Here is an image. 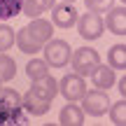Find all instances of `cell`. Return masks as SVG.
Here are the masks:
<instances>
[{"label": "cell", "instance_id": "cell-1", "mask_svg": "<svg viewBox=\"0 0 126 126\" xmlns=\"http://www.w3.org/2000/svg\"><path fill=\"white\" fill-rule=\"evenodd\" d=\"M21 96L14 89H2L0 91V126H9V124H19L21 122Z\"/></svg>", "mask_w": 126, "mask_h": 126}, {"label": "cell", "instance_id": "cell-2", "mask_svg": "<svg viewBox=\"0 0 126 126\" xmlns=\"http://www.w3.org/2000/svg\"><path fill=\"white\" fill-rule=\"evenodd\" d=\"M72 61V68H75L77 75H91V72L96 70V68L100 65V56L96 49H91V47H79V49H75V54L70 56Z\"/></svg>", "mask_w": 126, "mask_h": 126}, {"label": "cell", "instance_id": "cell-3", "mask_svg": "<svg viewBox=\"0 0 126 126\" xmlns=\"http://www.w3.org/2000/svg\"><path fill=\"white\" fill-rule=\"evenodd\" d=\"M72 49L65 40H49L45 45V63L47 65H54V68H63L70 63Z\"/></svg>", "mask_w": 126, "mask_h": 126}, {"label": "cell", "instance_id": "cell-4", "mask_svg": "<svg viewBox=\"0 0 126 126\" xmlns=\"http://www.w3.org/2000/svg\"><path fill=\"white\" fill-rule=\"evenodd\" d=\"M108 108H110V98H108V94H103V89L84 91V96H82V110H84V114L100 117V114L108 112Z\"/></svg>", "mask_w": 126, "mask_h": 126}, {"label": "cell", "instance_id": "cell-5", "mask_svg": "<svg viewBox=\"0 0 126 126\" xmlns=\"http://www.w3.org/2000/svg\"><path fill=\"white\" fill-rule=\"evenodd\" d=\"M59 91H61V96L68 100V103H77V100H82V96H84V91H86L84 77L77 75V72L65 75L61 79V84H59Z\"/></svg>", "mask_w": 126, "mask_h": 126}, {"label": "cell", "instance_id": "cell-6", "mask_svg": "<svg viewBox=\"0 0 126 126\" xmlns=\"http://www.w3.org/2000/svg\"><path fill=\"white\" fill-rule=\"evenodd\" d=\"M105 31V23L98 14L86 12L84 16H77V33H79L84 40H98Z\"/></svg>", "mask_w": 126, "mask_h": 126}, {"label": "cell", "instance_id": "cell-7", "mask_svg": "<svg viewBox=\"0 0 126 126\" xmlns=\"http://www.w3.org/2000/svg\"><path fill=\"white\" fill-rule=\"evenodd\" d=\"M77 9L72 2H59L51 7V23L56 28H72L77 23Z\"/></svg>", "mask_w": 126, "mask_h": 126}, {"label": "cell", "instance_id": "cell-8", "mask_svg": "<svg viewBox=\"0 0 126 126\" xmlns=\"http://www.w3.org/2000/svg\"><path fill=\"white\" fill-rule=\"evenodd\" d=\"M103 23H105V28H108L110 33L124 37V35H126V9H124V5L108 9V16H105Z\"/></svg>", "mask_w": 126, "mask_h": 126}, {"label": "cell", "instance_id": "cell-9", "mask_svg": "<svg viewBox=\"0 0 126 126\" xmlns=\"http://www.w3.org/2000/svg\"><path fill=\"white\" fill-rule=\"evenodd\" d=\"M31 91H33V94H37L42 100H49V103H51V100L56 98V94H59V84H56V79L47 72L45 77H40V79L33 82Z\"/></svg>", "mask_w": 126, "mask_h": 126}, {"label": "cell", "instance_id": "cell-10", "mask_svg": "<svg viewBox=\"0 0 126 126\" xmlns=\"http://www.w3.org/2000/svg\"><path fill=\"white\" fill-rule=\"evenodd\" d=\"M21 105H23V112H28V114H33V117H40V114H45V112H49V100H42L37 94H33L31 89L26 91V94L21 96Z\"/></svg>", "mask_w": 126, "mask_h": 126}, {"label": "cell", "instance_id": "cell-11", "mask_svg": "<svg viewBox=\"0 0 126 126\" xmlns=\"http://www.w3.org/2000/svg\"><path fill=\"white\" fill-rule=\"evenodd\" d=\"M26 28L31 31V35L35 37V40L40 42L42 47H45L47 42L54 37V23H51V21H47V19H40V16H37V19H33V21L28 23Z\"/></svg>", "mask_w": 126, "mask_h": 126}, {"label": "cell", "instance_id": "cell-12", "mask_svg": "<svg viewBox=\"0 0 126 126\" xmlns=\"http://www.w3.org/2000/svg\"><path fill=\"white\" fill-rule=\"evenodd\" d=\"M91 79H94V86L96 89H112L114 82H117V75L110 65H98L94 72H91Z\"/></svg>", "mask_w": 126, "mask_h": 126}, {"label": "cell", "instance_id": "cell-13", "mask_svg": "<svg viewBox=\"0 0 126 126\" xmlns=\"http://www.w3.org/2000/svg\"><path fill=\"white\" fill-rule=\"evenodd\" d=\"M59 122L63 126H82L84 124V110L77 108V103H68L65 108H61Z\"/></svg>", "mask_w": 126, "mask_h": 126}, {"label": "cell", "instance_id": "cell-14", "mask_svg": "<svg viewBox=\"0 0 126 126\" xmlns=\"http://www.w3.org/2000/svg\"><path fill=\"white\" fill-rule=\"evenodd\" d=\"M56 5V0H23L21 5V12L31 19H37L40 14H45L47 9H51Z\"/></svg>", "mask_w": 126, "mask_h": 126}, {"label": "cell", "instance_id": "cell-15", "mask_svg": "<svg viewBox=\"0 0 126 126\" xmlns=\"http://www.w3.org/2000/svg\"><path fill=\"white\" fill-rule=\"evenodd\" d=\"M16 45H19V49H21L23 54H37V51L42 49V45H40V42H37L35 37L31 35V31H28L26 26H23V28H19Z\"/></svg>", "mask_w": 126, "mask_h": 126}, {"label": "cell", "instance_id": "cell-16", "mask_svg": "<svg viewBox=\"0 0 126 126\" xmlns=\"http://www.w3.org/2000/svg\"><path fill=\"white\" fill-rule=\"evenodd\" d=\"M108 63L112 70H124L126 68V47L124 45H114L108 51Z\"/></svg>", "mask_w": 126, "mask_h": 126}, {"label": "cell", "instance_id": "cell-17", "mask_svg": "<svg viewBox=\"0 0 126 126\" xmlns=\"http://www.w3.org/2000/svg\"><path fill=\"white\" fill-rule=\"evenodd\" d=\"M16 77V63L12 56H5V51H0V79L9 82Z\"/></svg>", "mask_w": 126, "mask_h": 126}, {"label": "cell", "instance_id": "cell-18", "mask_svg": "<svg viewBox=\"0 0 126 126\" xmlns=\"http://www.w3.org/2000/svg\"><path fill=\"white\" fill-rule=\"evenodd\" d=\"M47 68H49V65H47L42 59H33V61L26 63V75L31 77V82H35V79H40V77H45L47 72H49Z\"/></svg>", "mask_w": 126, "mask_h": 126}, {"label": "cell", "instance_id": "cell-19", "mask_svg": "<svg viewBox=\"0 0 126 126\" xmlns=\"http://www.w3.org/2000/svg\"><path fill=\"white\" fill-rule=\"evenodd\" d=\"M16 45V33L12 31V26L0 23V51H7Z\"/></svg>", "mask_w": 126, "mask_h": 126}, {"label": "cell", "instance_id": "cell-20", "mask_svg": "<svg viewBox=\"0 0 126 126\" xmlns=\"http://www.w3.org/2000/svg\"><path fill=\"white\" fill-rule=\"evenodd\" d=\"M23 0H0V19H14L21 12Z\"/></svg>", "mask_w": 126, "mask_h": 126}, {"label": "cell", "instance_id": "cell-21", "mask_svg": "<svg viewBox=\"0 0 126 126\" xmlns=\"http://www.w3.org/2000/svg\"><path fill=\"white\" fill-rule=\"evenodd\" d=\"M108 112H110V117H112V124L124 126V124H126V100H124V98L117 100L112 108H108Z\"/></svg>", "mask_w": 126, "mask_h": 126}, {"label": "cell", "instance_id": "cell-22", "mask_svg": "<svg viewBox=\"0 0 126 126\" xmlns=\"http://www.w3.org/2000/svg\"><path fill=\"white\" fill-rule=\"evenodd\" d=\"M86 9L94 14H100V12H108V9L114 7V0H84Z\"/></svg>", "mask_w": 126, "mask_h": 126}, {"label": "cell", "instance_id": "cell-23", "mask_svg": "<svg viewBox=\"0 0 126 126\" xmlns=\"http://www.w3.org/2000/svg\"><path fill=\"white\" fill-rule=\"evenodd\" d=\"M117 89H119V94H122V96H126V82H124V79H119Z\"/></svg>", "mask_w": 126, "mask_h": 126}, {"label": "cell", "instance_id": "cell-24", "mask_svg": "<svg viewBox=\"0 0 126 126\" xmlns=\"http://www.w3.org/2000/svg\"><path fill=\"white\" fill-rule=\"evenodd\" d=\"M63 2H75V0H63Z\"/></svg>", "mask_w": 126, "mask_h": 126}, {"label": "cell", "instance_id": "cell-25", "mask_svg": "<svg viewBox=\"0 0 126 126\" xmlns=\"http://www.w3.org/2000/svg\"><path fill=\"white\" fill-rule=\"evenodd\" d=\"M0 91H2V79H0Z\"/></svg>", "mask_w": 126, "mask_h": 126}, {"label": "cell", "instance_id": "cell-26", "mask_svg": "<svg viewBox=\"0 0 126 126\" xmlns=\"http://www.w3.org/2000/svg\"><path fill=\"white\" fill-rule=\"evenodd\" d=\"M119 2H124V0H119Z\"/></svg>", "mask_w": 126, "mask_h": 126}]
</instances>
